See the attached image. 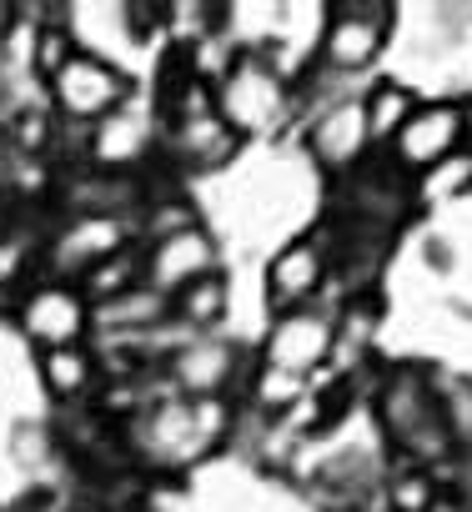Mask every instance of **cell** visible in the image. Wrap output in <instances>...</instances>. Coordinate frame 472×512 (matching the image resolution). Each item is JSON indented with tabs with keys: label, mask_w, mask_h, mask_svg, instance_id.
I'll return each instance as SVG.
<instances>
[{
	"label": "cell",
	"mask_w": 472,
	"mask_h": 512,
	"mask_svg": "<svg viewBox=\"0 0 472 512\" xmlns=\"http://www.w3.org/2000/svg\"><path fill=\"white\" fill-rule=\"evenodd\" d=\"M6 302H11V292H6V287H0V317H6Z\"/></svg>",
	"instance_id": "obj_24"
},
{
	"label": "cell",
	"mask_w": 472,
	"mask_h": 512,
	"mask_svg": "<svg viewBox=\"0 0 472 512\" xmlns=\"http://www.w3.org/2000/svg\"><path fill=\"white\" fill-rule=\"evenodd\" d=\"M377 422L392 447L412 462H442L452 452V432L442 417L437 382L422 367H392L377 387Z\"/></svg>",
	"instance_id": "obj_3"
},
{
	"label": "cell",
	"mask_w": 472,
	"mask_h": 512,
	"mask_svg": "<svg viewBox=\"0 0 472 512\" xmlns=\"http://www.w3.org/2000/svg\"><path fill=\"white\" fill-rule=\"evenodd\" d=\"M31 372H36V387H41L56 407H66V412L91 407V402H101V392H106V362H101V347H96V342L36 352V357H31Z\"/></svg>",
	"instance_id": "obj_16"
},
{
	"label": "cell",
	"mask_w": 472,
	"mask_h": 512,
	"mask_svg": "<svg viewBox=\"0 0 472 512\" xmlns=\"http://www.w3.org/2000/svg\"><path fill=\"white\" fill-rule=\"evenodd\" d=\"M362 111H367L372 146L382 151V146L402 131V121L417 111V91H412L407 81H397V76H377V81L362 91Z\"/></svg>",
	"instance_id": "obj_18"
},
{
	"label": "cell",
	"mask_w": 472,
	"mask_h": 512,
	"mask_svg": "<svg viewBox=\"0 0 472 512\" xmlns=\"http://www.w3.org/2000/svg\"><path fill=\"white\" fill-rule=\"evenodd\" d=\"M141 91L136 71L131 66H116V61H101V56H86V51H71L66 66L41 86V101L46 111L56 116L61 131H86L96 126L101 116H111L121 101H131Z\"/></svg>",
	"instance_id": "obj_8"
},
{
	"label": "cell",
	"mask_w": 472,
	"mask_h": 512,
	"mask_svg": "<svg viewBox=\"0 0 472 512\" xmlns=\"http://www.w3.org/2000/svg\"><path fill=\"white\" fill-rule=\"evenodd\" d=\"M11 327L21 332V342L36 352L51 347H76L91 342V302L81 297L76 282H56V277H26L11 302H6Z\"/></svg>",
	"instance_id": "obj_9"
},
{
	"label": "cell",
	"mask_w": 472,
	"mask_h": 512,
	"mask_svg": "<svg viewBox=\"0 0 472 512\" xmlns=\"http://www.w3.org/2000/svg\"><path fill=\"white\" fill-rule=\"evenodd\" d=\"M247 367H252V352L231 332H206V337H181L151 367V382L161 392L191 397V402H236Z\"/></svg>",
	"instance_id": "obj_5"
},
{
	"label": "cell",
	"mask_w": 472,
	"mask_h": 512,
	"mask_svg": "<svg viewBox=\"0 0 472 512\" xmlns=\"http://www.w3.org/2000/svg\"><path fill=\"white\" fill-rule=\"evenodd\" d=\"M327 287H332V231L327 226H312V231L282 241L262 267V297H267L272 317L317 307Z\"/></svg>",
	"instance_id": "obj_13"
},
{
	"label": "cell",
	"mask_w": 472,
	"mask_h": 512,
	"mask_svg": "<svg viewBox=\"0 0 472 512\" xmlns=\"http://www.w3.org/2000/svg\"><path fill=\"white\" fill-rule=\"evenodd\" d=\"M302 151L317 171L327 176H352L357 166H367L377 156L372 131H367V111H362V91L332 96L312 111H302Z\"/></svg>",
	"instance_id": "obj_11"
},
{
	"label": "cell",
	"mask_w": 472,
	"mask_h": 512,
	"mask_svg": "<svg viewBox=\"0 0 472 512\" xmlns=\"http://www.w3.org/2000/svg\"><path fill=\"white\" fill-rule=\"evenodd\" d=\"M392 36V6H377V0H342V6L322 11V31L312 41L307 71L352 86L357 76H367L377 66V56L387 51Z\"/></svg>",
	"instance_id": "obj_7"
},
{
	"label": "cell",
	"mask_w": 472,
	"mask_h": 512,
	"mask_svg": "<svg viewBox=\"0 0 472 512\" xmlns=\"http://www.w3.org/2000/svg\"><path fill=\"white\" fill-rule=\"evenodd\" d=\"M71 141H76V166L96 176H151L161 156V116L141 86L131 101H121L111 116L76 131Z\"/></svg>",
	"instance_id": "obj_4"
},
{
	"label": "cell",
	"mask_w": 472,
	"mask_h": 512,
	"mask_svg": "<svg viewBox=\"0 0 472 512\" xmlns=\"http://www.w3.org/2000/svg\"><path fill=\"white\" fill-rule=\"evenodd\" d=\"M141 246V231L131 216H101V211H66L56 216L36 241V272L56 282H81L91 267L111 262L116 251Z\"/></svg>",
	"instance_id": "obj_6"
},
{
	"label": "cell",
	"mask_w": 472,
	"mask_h": 512,
	"mask_svg": "<svg viewBox=\"0 0 472 512\" xmlns=\"http://www.w3.org/2000/svg\"><path fill=\"white\" fill-rule=\"evenodd\" d=\"M206 272H221V236L201 216L141 241V287H151L156 297H176Z\"/></svg>",
	"instance_id": "obj_14"
},
{
	"label": "cell",
	"mask_w": 472,
	"mask_h": 512,
	"mask_svg": "<svg viewBox=\"0 0 472 512\" xmlns=\"http://www.w3.org/2000/svg\"><path fill=\"white\" fill-rule=\"evenodd\" d=\"M226 317H231V277L226 272H206L201 282H191L176 297H166V322L181 337L226 332Z\"/></svg>",
	"instance_id": "obj_17"
},
{
	"label": "cell",
	"mask_w": 472,
	"mask_h": 512,
	"mask_svg": "<svg viewBox=\"0 0 472 512\" xmlns=\"http://www.w3.org/2000/svg\"><path fill=\"white\" fill-rule=\"evenodd\" d=\"M242 156V141H236L216 111L211 116H191V121H161V156H156V171L171 176V181H201V176H216L221 166H231Z\"/></svg>",
	"instance_id": "obj_15"
},
{
	"label": "cell",
	"mask_w": 472,
	"mask_h": 512,
	"mask_svg": "<svg viewBox=\"0 0 472 512\" xmlns=\"http://www.w3.org/2000/svg\"><path fill=\"white\" fill-rule=\"evenodd\" d=\"M111 442L136 472L181 482V472L211 462L226 442H236V402H191L156 387L136 412L111 422Z\"/></svg>",
	"instance_id": "obj_1"
},
{
	"label": "cell",
	"mask_w": 472,
	"mask_h": 512,
	"mask_svg": "<svg viewBox=\"0 0 472 512\" xmlns=\"http://www.w3.org/2000/svg\"><path fill=\"white\" fill-rule=\"evenodd\" d=\"M211 111L242 146L277 136L287 121H297V76L267 51H226L211 76Z\"/></svg>",
	"instance_id": "obj_2"
},
{
	"label": "cell",
	"mask_w": 472,
	"mask_h": 512,
	"mask_svg": "<svg viewBox=\"0 0 472 512\" xmlns=\"http://www.w3.org/2000/svg\"><path fill=\"white\" fill-rule=\"evenodd\" d=\"M76 287H81V297H86L91 307H101V302H111V297H121V292L141 287V246H126V251H116L111 262L91 267V272H86Z\"/></svg>",
	"instance_id": "obj_19"
},
{
	"label": "cell",
	"mask_w": 472,
	"mask_h": 512,
	"mask_svg": "<svg viewBox=\"0 0 472 512\" xmlns=\"http://www.w3.org/2000/svg\"><path fill=\"white\" fill-rule=\"evenodd\" d=\"M467 136H472V106H462V101H417V111L402 121V131L382 146V161L397 176L417 181L422 171L457 156L467 146Z\"/></svg>",
	"instance_id": "obj_10"
},
{
	"label": "cell",
	"mask_w": 472,
	"mask_h": 512,
	"mask_svg": "<svg viewBox=\"0 0 472 512\" xmlns=\"http://www.w3.org/2000/svg\"><path fill=\"white\" fill-rule=\"evenodd\" d=\"M6 452L16 457V467H26V472H41L46 462H56V452H61V432H56V422L21 417V422L6 432Z\"/></svg>",
	"instance_id": "obj_20"
},
{
	"label": "cell",
	"mask_w": 472,
	"mask_h": 512,
	"mask_svg": "<svg viewBox=\"0 0 472 512\" xmlns=\"http://www.w3.org/2000/svg\"><path fill=\"white\" fill-rule=\"evenodd\" d=\"M432 497H437V482H432V472H397L392 477V502H397V512H427L432 507Z\"/></svg>",
	"instance_id": "obj_23"
},
{
	"label": "cell",
	"mask_w": 472,
	"mask_h": 512,
	"mask_svg": "<svg viewBox=\"0 0 472 512\" xmlns=\"http://www.w3.org/2000/svg\"><path fill=\"white\" fill-rule=\"evenodd\" d=\"M462 191H472V146H462L457 156H447L442 166H432L412 181V196L427 201V206L447 201V196H462Z\"/></svg>",
	"instance_id": "obj_21"
},
{
	"label": "cell",
	"mask_w": 472,
	"mask_h": 512,
	"mask_svg": "<svg viewBox=\"0 0 472 512\" xmlns=\"http://www.w3.org/2000/svg\"><path fill=\"white\" fill-rule=\"evenodd\" d=\"M0 101H6V96H0Z\"/></svg>",
	"instance_id": "obj_25"
},
{
	"label": "cell",
	"mask_w": 472,
	"mask_h": 512,
	"mask_svg": "<svg viewBox=\"0 0 472 512\" xmlns=\"http://www.w3.org/2000/svg\"><path fill=\"white\" fill-rule=\"evenodd\" d=\"M437 397H442V417H447L452 447H472V382L467 377L437 382Z\"/></svg>",
	"instance_id": "obj_22"
},
{
	"label": "cell",
	"mask_w": 472,
	"mask_h": 512,
	"mask_svg": "<svg viewBox=\"0 0 472 512\" xmlns=\"http://www.w3.org/2000/svg\"><path fill=\"white\" fill-rule=\"evenodd\" d=\"M332 347H337V312L317 302V307L277 312V317L267 322V332H262L252 362L312 382L317 372L332 367Z\"/></svg>",
	"instance_id": "obj_12"
}]
</instances>
